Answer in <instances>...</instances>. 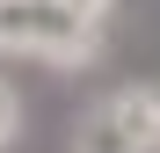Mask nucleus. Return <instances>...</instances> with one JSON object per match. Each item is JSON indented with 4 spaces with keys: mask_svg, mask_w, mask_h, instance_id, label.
I'll list each match as a JSON object with an SVG mask.
<instances>
[{
    "mask_svg": "<svg viewBox=\"0 0 160 153\" xmlns=\"http://www.w3.org/2000/svg\"><path fill=\"white\" fill-rule=\"evenodd\" d=\"M15 139H22V95L8 88V73H0V153H8Z\"/></svg>",
    "mask_w": 160,
    "mask_h": 153,
    "instance_id": "7ed1b4c3",
    "label": "nucleus"
},
{
    "mask_svg": "<svg viewBox=\"0 0 160 153\" xmlns=\"http://www.w3.org/2000/svg\"><path fill=\"white\" fill-rule=\"evenodd\" d=\"M73 153H160V88L131 80L88 102L73 124Z\"/></svg>",
    "mask_w": 160,
    "mask_h": 153,
    "instance_id": "f03ea898",
    "label": "nucleus"
},
{
    "mask_svg": "<svg viewBox=\"0 0 160 153\" xmlns=\"http://www.w3.org/2000/svg\"><path fill=\"white\" fill-rule=\"evenodd\" d=\"M66 8H80L88 22H109V15H117V0H66Z\"/></svg>",
    "mask_w": 160,
    "mask_h": 153,
    "instance_id": "20e7f679",
    "label": "nucleus"
},
{
    "mask_svg": "<svg viewBox=\"0 0 160 153\" xmlns=\"http://www.w3.org/2000/svg\"><path fill=\"white\" fill-rule=\"evenodd\" d=\"M0 59L95 66L102 59V22H88L66 0H0Z\"/></svg>",
    "mask_w": 160,
    "mask_h": 153,
    "instance_id": "f257e3e1",
    "label": "nucleus"
}]
</instances>
